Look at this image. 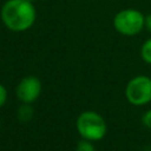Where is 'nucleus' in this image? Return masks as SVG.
<instances>
[{"label":"nucleus","mask_w":151,"mask_h":151,"mask_svg":"<svg viewBox=\"0 0 151 151\" xmlns=\"http://www.w3.org/2000/svg\"><path fill=\"white\" fill-rule=\"evenodd\" d=\"M2 24L13 32H24L35 21L37 12L33 2L27 0H7L0 11Z\"/></svg>","instance_id":"nucleus-1"},{"label":"nucleus","mask_w":151,"mask_h":151,"mask_svg":"<svg viewBox=\"0 0 151 151\" xmlns=\"http://www.w3.org/2000/svg\"><path fill=\"white\" fill-rule=\"evenodd\" d=\"M76 126L81 138L91 142L103 139L107 131L104 118L96 111L81 112L77 118Z\"/></svg>","instance_id":"nucleus-2"},{"label":"nucleus","mask_w":151,"mask_h":151,"mask_svg":"<svg viewBox=\"0 0 151 151\" xmlns=\"http://www.w3.org/2000/svg\"><path fill=\"white\" fill-rule=\"evenodd\" d=\"M113 26L118 33L123 35L132 37L138 34L145 27V17L143 15L142 12L137 9L126 8L119 11L114 15Z\"/></svg>","instance_id":"nucleus-3"},{"label":"nucleus","mask_w":151,"mask_h":151,"mask_svg":"<svg viewBox=\"0 0 151 151\" xmlns=\"http://www.w3.org/2000/svg\"><path fill=\"white\" fill-rule=\"evenodd\" d=\"M127 101L136 106H142L151 101V78L137 76L132 78L125 87Z\"/></svg>","instance_id":"nucleus-4"},{"label":"nucleus","mask_w":151,"mask_h":151,"mask_svg":"<svg viewBox=\"0 0 151 151\" xmlns=\"http://www.w3.org/2000/svg\"><path fill=\"white\" fill-rule=\"evenodd\" d=\"M41 93V81L35 76H27L17 86V96L21 103H33Z\"/></svg>","instance_id":"nucleus-5"},{"label":"nucleus","mask_w":151,"mask_h":151,"mask_svg":"<svg viewBox=\"0 0 151 151\" xmlns=\"http://www.w3.org/2000/svg\"><path fill=\"white\" fill-rule=\"evenodd\" d=\"M18 118L21 123H27L33 118V107L28 103H22L18 110Z\"/></svg>","instance_id":"nucleus-6"},{"label":"nucleus","mask_w":151,"mask_h":151,"mask_svg":"<svg viewBox=\"0 0 151 151\" xmlns=\"http://www.w3.org/2000/svg\"><path fill=\"white\" fill-rule=\"evenodd\" d=\"M140 55H142V59L145 63L151 64V38L147 39L146 41H144V44L142 45Z\"/></svg>","instance_id":"nucleus-7"},{"label":"nucleus","mask_w":151,"mask_h":151,"mask_svg":"<svg viewBox=\"0 0 151 151\" xmlns=\"http://www.w3.org/2000/svg\"><path fill=\"white\" fill-rule=\"evenodd\" d=\"M76 151H96L93 144L91 140H87V139H81L77 143V146H76Z\"/></svg>","instance_id":"nucleus-8"},{"label":"nucleus","mask_w":151,"mask_h":151,"mask_svg":"<svg viewBox=\"0 0 151 151\" xmlns=\"http://www.w3.org/2000/svg\"><path fill=\"white\" fill-rule=\"evenodd\" d=\"M142 123H143L144 126H146L147 129L151 130V109L147 110V111L143 114V117H142Z\"/></svg>","instance_id":"nucleus-9"},{"label":"nucleus","mask_w":151,"mask_h":151,"mask_svg":"<svg viewBox=\"0 0 151 151\" xmlns=\"http://www.w3.org/2000/svg\"><path fill=\"white\" fill-rule=\"evenodd\" d=\"M7 100V90L6 87L0 83V107H2L5 105Z\"/></svg>","instance_id":"nucleus-10"},{"label":"nucleus","mask_w":151,"mask_h":151,"mask_svg":"<svg viewBox=\"0 0 151 151\" xmlns=\"http://www.w3.org/2000/svg\"><path fill=\"white\" fill-rule=\"evenodd\" d=\"M145 27L151 33V14H149V15L145 17Z\"/></svg>","instance_id":"nucleus-11"},{"label":"nucleus","mask_w":151,"mask_h":151,"mask_svg":"<svg viewBox=\"0 0 151 151\" xmlns=\"http://www.w3.org/2000/svg\"><path fill=\"white\" fill-rule=\"evenodd\" d=\"M27 1H29V2H34L35 0H27Z\"/></svg>","instance_id":"nucleus-12"},{"label":"nucleus","mask_w":151,"mask_h":151,"mask_svg":"<svg viewBox=\"0 0 151 151\" xmlns=\"http://www.w3.org/2000/svg\"><path fill=\"white\" fill-rule=\"evenodd\" d=\"M0 127H1V123H0Z\"/></svg>","instance_id":"nucleus-13"}]
</instances>
